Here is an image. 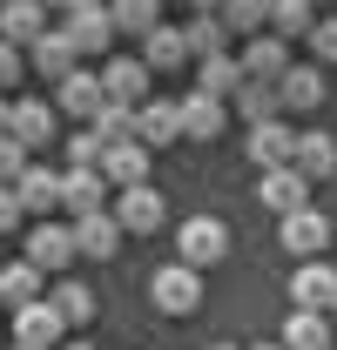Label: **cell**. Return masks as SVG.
Returning a JSON list of instances; mask_svg holds the SVG:
<instances>
[{"label":"cell","mask_w":337,"mask_h":350,"mask_svg":"<svg viewBox=\"0 0 337 350\" xmlns=\"http://www.w3.org/2000/svg\"><path fill=\"white\" fill-rule=\"evenodd\" d=\"M168 202L149 189V182H135V189H122V202H115V222H122L128 236H149V229H162Z\"/></svg>","instance_id":"cell-13"},{"label":"cell","mask_w":337,"mask_h":350,"mask_svg":"<svg viewBox=\"0 0 337 350\" xmlns=\"http://www.w3.org/2000/svg\"><path fill=\"white\" fill-rule=\"evenodd\" d=\"M284 350H331V317H324V310H290Z\"/></svg>","instance_id":"cell-27"},{"label":"cell","mask_w":337,"mask_h":350,"mask_svg":"<svg viewBox=\"0 0 337 350\" xmlns=\"http://www.w3.org/2000/svg\"><path fill=\"white\" fill-rule=\"evenodd\" d=\"M250 162H256V169H284V162H297V129L284 122V115L250 129Z\"/></svg>","instance_id":"cell-14"},{"label":"cell","mask_w":337,"mask_h":350,"mask_svg":"<svg viewBox=\"0 0 337 350\" xmlns=\"http://www.w3.org/2000/svg\"><path fill=\"white\" fill-rule=\"evenodd\" d=\"M0 135H14V101H0Z\"/></svg>","instance_id":"cell-41"},{"label":"cell","mask_w":337,"mask_h":350,"mask_svg":"<svg viewBox=\"0 0 337 350\" xmlns=\"http://www.w3.org/2000/svg\"><path fill=\"white\" fill-rule=\"evenodd\" d=\"M61 209H75V216L108 209V169H68L61 175Z\"/></svg>","instance_id":"cell-16"},{"label":"cell","mask_w":337,"mask_h":350,"mask_svg":"<svg viewBox=\"0 0 337 350\" xmlns=\"http://www.w3.org/2000/svg\"><path fill=\"white\" fill-rule=\"evenodd\" d=\"M229 41H236V27H229L223 14H196V21H189V47H196V61H203V54H229Z\"/></svg>","instance_id":"cell-30"},{"label":"cell","mask_w":337,"mask_h":350,"mask_svg":"<svg viewBox=\"0 0 337 350\" xmlns=\"http://www.w3.org/2000/svg\"><path fill=\"white\" fill-rule=\"evenodd\" d=\"M61 350H95V344H61Z\"/></svg>","instance_id":"cell-44"},{"label":"cell","mask_w":337,"mask_h":350,"mask_svg":"<svg viewBox=\"0 0 337 350\" xmlns=\"http://www.w3.org/2000/svg\"><path fill=\"white\" fill-rule=\"evenodd\" d=\"M236 115H243V122H277V115H284V94H277V81H243L236 88Z\"/></svg>","instance_id":"cell-28"},{"label":"cell","mask_w":337,"mask_h":350,"mask_svg":"<svg viewBox=\"0 0 337 350\" xmlns=\"http://www.w3.org/2000/svg\"><path fill=\"white\" fill-rule=\"evenodd\" d=\"M101 169H108V182H115V189L149 182V142H142V135H135V142H115V148L101 155Z\"/></svg>","instance_id":"cell-22"},{"label":"cell","mask_w":337,"mask_h":350,"mask_svg":"<svg viewBox=\"0 0 337 350\" xmlns=\"http://www.w3.org/2000/svg\"><path fill=\"white\" fill-rule=\"evenodd\" d=\"M310 7H317V0H277V7H270V27H277L284 41H303V34L317 27V14H310Z\"/></svg>","instance_id":"cell-31"},{"label":"cell","mask_w":337,"mask_h":350,"mask_svg":"<svg viewBox=\"0 0 337 350\" xmlns=\"http://www.w3.org/2000/svg\"><path fill=\"white\" fill-rule=\"evenodd\" d=\"M149 75H155V68H149L142 54H115V61L101 68V88H108V101L142 108V101H149Z\"/></svg>","instance_id":"cell-7"},{"label":"cell","mask_w":337,"mask_h":350,"mask_svg":"<svg viewBox=\"0 0 337 350\" xmlns=\"http://www.w3.org/2000/svg\"><path fill=\"white\" fill-rule=\"evenodd\" d=\"M149 304L162 310V317H189V310H203V269L196 262H162L155 276H149Z\"/></svg>","instance_id":"cell-1"},{"label":"cell","mask_w":337,"mask_h":350,"mask_svg":"<svg viewBox=\"0 0 337 350\" xmlns=\"http://www.w3.org/2000/svg\"><path fill=\"white\" fill-rule=\"evenodd\" d=\"M284 250H290V256H324V250H331V216L310 209V202L290 209V216H284Z\"/></svg>","instance_id":"cell-8"},{"label":"cell","mask_w":337,"mask_h":350,"mask_svg":"<svg viewBox=\"0 0 337 350\" xmlns=\"http://www.w3.org/2000/svg\"><path fill=\"white\" fill-rule=\"evenodd\" d=\"M34 297H41V262H7V269H0V304L7 310H21V304H34Z\"/></svg>","instance_id":"cell-29"},{"label":"cell","mask_w":337,"mask_h":350,"mask_svg":"<svg viewBox=\"0 0 337 350\" xmlns=\"http://www.w3.org/2000/svg\"><path fill=\"white\" fill-rule=\"evenodd\" d=\"M108 7H115V27L122 34H149L162 21V0H108Z\"/></svg>","instance_id":"cell-35"},{"label":"cell","mask_w":337,"mask_h":350,"mask_svg":"<svg viewBox=\"0 0 337 350\" xmlns=\"http://www.w3.org/2000/svg\"><path fill=\"white\" fill-rule=\"evenodd\" d=\"M175 256L196 262V269H210V262L229 256V229H223L216 216H189L182 229H175Z\"/></svg>","instance_id":"cell-2"},{"label":"cell","mask_w":337,"mask_h":350,"mask_svg":"<svg viewBox=\"0 0 337 350\" xmlns=\"http://www.w3.org/2000/svg\"><path fill=\"white\" fill-rule=\"evenodd\" d=\"M61 94H54V108L61 115H82V122H95L101 115V101H108V88H101V75H88V68H75L68 81H54Z\"/></svg>","instance_id":"cell-17"},{"label":"cell","mask_w":337,"mask_h":350,"mask_svg":"<svg viewBox=\"0 0 337 350\" xmlns=\"http://www.w3.org/2000/svg\"><path fill=\"white\" fill-rule=\"evenodd\" d=\"M277 94H284V108H290V115H310V108H324V94H331V88H324L317 68H290V75L277 81Z\"/></svg>","instance_id":"cell-23"},{"label":"cell","mask_w":337,"mask_h":350,"mask_svg":"<svg viewBox=\"0 0 337 350\" xmlns=\"http://www.w3.org/2000/svg\"><path fill=\"white\" fill-rule=\"evenodd\" d=\"M122 222H115V209H95V216H75V243H82V256H95V262H108L115 250H122Z\"/></svg>","instance_id":"cell-18"},{"label":"cell","mask_w":337,"mask_h":350,"mask_svg":"<svg viewBox=\"0 0 337 350\" xmlns=\"http://www.w3.org/2000/svg\"><path fill=\"white\" fill-rule=\"evenodd\" d=\"M27 61H34V75H41V81H68V75L82 68V47H75L68 27H47L41 41L27 47Z\"/></svg>","instance_id":"cell-4"},{"label":"cell","mask_w":337,"mask_h":350,"mask_svg":"<svg viewBox=\"0 0 337 350\" xmlns=\"http://www.w3.org/2000/svg\"><path fill=\"white\" fill-rule=\"evenodd\" d=\"M256 202H263V209H277V216H290V209H303V202H310V175L297 169V162H284V169H263V182H256Z\"/></svg>","instance_id":"cell-5"},{"label":"cell","mask_w":337,"mask_h":350,"mask_svg":"<svg viewBox=\"0 0 337 350\" xmlns=\"http://www.w3.org/2000/svg\"><path fill=\"white\" fill-rule=\"evenodd\" d=\"M297 169L310 175V182H324V175H337V135H324V129L297 135Z\"/></svg>","instance_id":"cell-26"},{"label":"cell","mask_w":337,"mask_h":350,"mask_svg":"<svg viewBox=\"0 0 337 350\" xmlns=\"http://www.w3.org/2000/svg\"><path fill=\"white\" fill-rule=\"evenodd\" d=\"M331 317H337V304H331Z\"/></svg>","instance_id":"cell-49"},{"label":"cell","mask_w":337,"mask_h":350,"mask_svg":"<svg viewBox=\"0 0 337 350\" xmlns=\"http://www.w3.org/2000/svg\"><path fill=\"white\" fill-rule=\"evenodd\" d=\"M88 129L101 135L108 148H115V142H135V108H128V101H101V115H95Z\"/></svg>","instance_id":"cell-32"},{"label":"cell","mask_w":337,"mask_h":350,"mask_svg":"<svg viewBox=\"0 0 337 350\" xmlns=\"http://www.w3.org/2000/svg\"><path fill=\"white\" fill-rule=\"evenodd\" d=\"M189 7H196V14H210V7H223V0H189Z\"/></svg>","instance_id":"cell-42"},{"label":"cell","mask_w":337,"mask_h":350,"mask_svg":"<svg viewBox=\"0 0 337 350\" xmlns=\"http://www.w3.org/2000/svg\"><path fill=\"white\" fill-rule=\"evenodd\" d=\"M68 34H75L82 54H108V41L122 34V27H115V7H101V0H95V7H75V14H68Z\"/></svg>","instance_id":"cell-15"},{"label":"cell","mask_w":337,"mask_h":350,"mask_svg":"<svg viewBox=\"0 0 337 350\" xmlns=\"http://www.w3.org/2000/svg\"><path fill=\"white\" fill-rule=\"evenodd\" d=\"M223 122H229V108H223L216 94H203V88H196V94H182V135H189V142H216Z\"/></svg>","instance_id":"cell-21"},{"label":"cell","mask_w":337,"mask_h":350,"mask_svg":"<svg viewBox=\"0 0 337 350\" xmlns=\"http://www.w3.org/2000/svg\"><path fill=\"white\" fill-rule=\"evenodd\" d=\"M101 155H108V142L95 129H82L75 142H68V169H101Z\"/></svg>","instance_id":"cell-36"},{"label":"cell","mask_w":337,"mask_h":350,"mask_svg":"<svg viewBox=\"0 0 337 350\" xmlns=\"http://www.w3.org/2000/svg\"><path fill=\"white\" fill-rule=\"evenodd\" d=\"M303 41H310V54H317V61H337V21H317Z\"/></svg>","instance_id":"cell-39"},{"label":"cell","mask_w":337,"mask_h":350,"mask_svg":"<svg viewBox=\"0 0 337 350\" xmlns=\"http://www.w3.org/2000/svg\"><path fill=\"white\" fill-rule=\"evenodd\" d=\"M41 34H47V0H7V7H0V41L34 47Z\"/></svg>","instance_id":"cell-19"},{"label":"cell","mask_w":337,"mask_h":350,"mask_svg":"<svg viewBox=\"0 0 337 350\" xmlns=\"http://www.w3.org/2000/svg\"><path fill=\"white\" fill-rule=\"evenodd\" d=\"M54 310L68 317V330H82V323H95V290L88 283H61L54 290Z\"/></svg>","instance_id":"cell-33"},{"label":"cell","mask_w":337,"mask_h":350,"mask_svg":"<svg viewBox=\"0 0 337 350\" xmlns=\"http://www.w3.org/2000/svg\"><path fill=\"white\" fill-rule=\"evenodd\" d=\"M142 61H149L155 75L182 68V61H196V47H189V27H168V21H155V27L142 34Z\"/></svg>","instance_id":"cell-12"},{"label":"cell","mask_w":337,"mask_h":350,"mask_svg":"<svg viewBox=\"0 0 337 350\" xmlns=\"http://www.w3.org/2000/svg\"><path fill=\"white\" fill-rule=\"evenodd\" d=\"M210 350H236V344H210Z\"/></svg>","instance_id":"cell-46"},{"label":"cell","mask_w":337,"mask_h":350,"mask_svg":"<svg viewBox=\"0 0 337 350\" xmlns=\"http://www.w3.org/2000/svg\"><path fill=\"white\" fill-rule=\"evenodd\" d=\"M61 7H68V14H75V7H95V0H61Z\"/></svg>","instance_id":"cell-43"},{"label":"cell","mask_w":337,"mask_h":350,"mask_svg":"<svg viewBox=\"0 0 337 350\" xmlns=\"http://www.w3.org/2000/svg\"><path fill=\"white\" fill-rule=\"evenodd\" d=\"M27 162H34V148H27V142H14V135H0V182H21Z\"/></svg>","instance_id":"cell-37"},{"label":"cell","mask_w":337,"mask_h":350,"mask_svg":"<svg viewBox=\"0 0 337 350\" xmlns=\"http://www.w3.org/2000/svg\"><path fill=\"white\" fill-rule=\"evenodd\" d=\"M21 75H27V54H21L14 41H0V94H7V88L21 81Z\"/></svg>","instance_id":"cell-38"},{"label":"cell","mask_w":337,"mask_h":350,"mask_svg":"<svg viewBox=\"0 0 337 350\" xmlns=\"http://www.w3.org/2000/svg\"><path fill=\"white\" fill-rule=\"evenodd\" d=\"M54 129H61V108L54 101H14V142H27V148H47L54 142Z\"/></svg>","instance_id":"cell-20"},{"label":"cell","mask_w":337,"mask_h":350,"mask_svg":"<svg viewBox=\"0 0 337 350\" xmlns=\"http://www.w3.org/2000/svg\"><path fill=\"white\" fill-rule=\"evenodd\" d=\"M270 7H277V0H223V21H229L236 34H263V27H270Z\"/></svg>","instance_id":"cell-34"},{"label":"cell","mask_w":337,"mask_h":350,"mask_svg":"<svg viewBox=\"0 0 337 350\" xmlns=\"http://www.w3.org/2000/svg\"><path fill=\"white\" fill-rule=\"evenodd\" d=\"M256 350H284V344H256Z\"/></svg>","instance_id":"cell-45"},{"label":"cell","mask_w":337,"mask_h":350,"mask_svg":"<svg viewBox=\"0 0 337 350\" xmlns=\"http://www.w3.org/2000/svg\"><path fill=\"white\" fill-rule=\"evenodd\" d=\"M75 256H82L75 222H41V229L27 236V262H41V269H68Z\"/></svg>","instance_id":"cell-11"},{"label":"cell","mask_w":337,"mask_h":350,"mask_svg":"<svg viewBox=\"0 0 337 350\" xmlns=\"http://www.w3.org/2000/svg\"><path fill=\"white\" fill-rule=\"evenodd\" d=\"M14 350H34V344H14Z\"/></svg>","instance_id":"cell-47"},{"label":"cell","mask_w":337,"mask_h":350,"mask_svg":"<svg viewBox=\"0 0 337 350\" xmlns=\"http://www.w3.org/2000/svg\"><path fill=\"white\" fill-rule=\"evenodd\" d=\"M290 304L297 310H331L337 304V269L324 256H303V269L290 276Z\"/></svg>","instance_id":"cell-9"},{"label":"cell","mask_w":337,"mask_h":350,"mask_svg":"<svg viewBox=\"0 0 337 350\" xmlns=\"http://www.w3.org/2000/svg\"><path fill=\"white\" fill-rule=\"evenodd\" d=\"M236 61H243L250 81H284V75H290V41H284V34H250Z\"/></svg>","instance_id":"cell-6"},{"label":"cell","mask_w":337,"mask_h":350,"mask_svg":"<svg viewBox=\"0 0 337 350\" xmlns=\"http://www.w3.org/2000/svg\"><path fill=\"white\" fill-rule=\"evenodd\" d=\"M61 330H68V317L54 310V297H34V304H21V310H14V344L61 350Z\"/></svg>","instance_id":"cell-3"},{"label":"cell","mask_w":337,"mask_h":350,"mask_svg":"<svg viewBox=\"0 0 337 350\" xmlns=\"http://www.w3.org/2000/svg\"><path fill=\"white\" fill-rule=\"evenodd\" d=\"M21 216H27V209H21V189H14V182H0V236H7Z\"/></svg>","instance_id":"cell-40"},{"label":"cell","mask_w":337,"mask_h":350,"mask_svg":"<svg viewBox=\"0 0 337 350\" xmlns=\"http://www.w3.org/2000/svg\"><path fill=\"white\" fill-rule=\"evenodd\" d=\"M135 135H142L149 148H168V142H182V101H162V94H149V101L135 108Z\"/></svg>","instance_id":"cell-10"},{"label":"cell","mask_w":337,"mask_h":350,"mask_svg":"<svg viewBox=\"0 0 337 350\" xmlns=\"http://www.w3.org/2000/svg\"><path fill=\"white\" fill-rule=\"evenodd\" d=\"M47 7H61V0H47Z\"/></svg>","instance_id":"cell-48"},{"label":"cell","mask_w":337,"mask_h":350,"mask_svg":"<svg viewBox=\"0 0 337 350\" xmlns=\"http://www.w3.org/2000/svg\"><path fill=\"white\" fill-rule=\"evenodd\" d=\"M196 68H203V94H216V101H236V88L250 81V75H243V61H236V54H203V61H196Z\"/></svg>","instance_id":"cell-25"},{"label":"cell","mask_w":337,"mask_h":350,"mask_svg":"<svg viewBox=\"0 0 337 350\" xmlns=\"http://www.w3.org/2000/svg\"><path fill=\"white\" fill-rule=\"evenodd\" d=\"M14 189H21V209H34V216L61 209V175H54V169H41V162H27V175H21Z\"/></svg>","instance_id":"cell-24"}]
</instances>
